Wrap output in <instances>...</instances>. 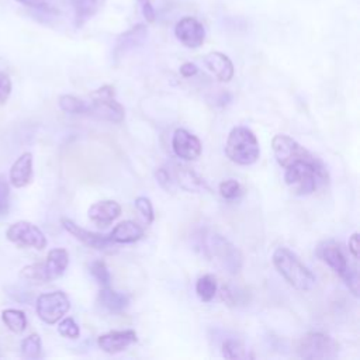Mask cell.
I'll use <instances>...</instances> for the list:
<instances>
[{
	"label": "cell",
	"mask_w": 360,
	"mask_h": 360,
	"mask_svg": "<svg viewBox=\"0 0 360 360\" xmlns=\"http://www.w3.org/2000/svg\"><path fill=\"white\" fill-rule=\"evenodd\" d=\"M284 169V181L295 195H309L328 180L326 169L318 158L298 160Z\"/></svg>",
	"instance_id": "obj_1"
},
{
	"label": "cell",
	"mask_w": 360,
	"mask_h": 360,
	"mask_svg": "<svg viewBox=\"0 0 360 360\" xmlns=\"http://www.w3.org/2000/svg\"><path fill=\"white\" fill-rule=\"evenodd\" d=\"M271 260L281 277L295 290L308 291L315 287V276L307 266L300 262V259L290 249L283 246L277 248L273 252Z\"/></svg>",
	"instance_id": "obj_2"
},
{
	"label": "cell",
	"mask_w": 360,
	"mask_h": 360,
	"mask_svg": "<svg viewBox=\"0 0 360 360\" xmlns=\"http://www.w3.org/2000/svg\"><path fill=\"white\" fill-rule=\"evenodd\" d=\"M225 155L236 165H253L260 155L256 135L246 127H233L225 142Z\"/></svg>",
	"instance_id": "obj_3"
},
{
	"label": "cell",
	"mask_w": 360,
	"mask_h": 360,
	"mask_svg": "<svg viewBox=\"0 0 360 360\" xmlns=\"http://www.w3.org/2000/svg\"><path fill=\"white\" fill-rule=\"evenodd\" d=\"M202 253L219 269L229 274L238 273L242 267V253L235 245L219 233H208L204 236Z\"/></svg>",
	"instance_id": "obj_4"
},
{
	"label": "cell",
	"mask_w": 360,
	"mask_h": 360,
	"mask_svg": "<svg viewBox=\"0 0 360 360\" xmlns=\"http://www.w3.org/2000/svg\"><path fill=\"white\" fill-rule=\"evenodd\" d=\"M86 115L108 122H121L124 120V107L115 100V90L110 84H104L90 93V103H87Z\"/></svg>",
	"instance_id": "obj_5"
},
{
	"label": "cell",
	"mask_w": 360,
	"mask_h": 360,
	"mask_svg": "<svg viewBox=\"0 0 360 360\" xmlns=\"http://www.w3.org/2000/svg\"><path fill=\"white\" fill-rule=\"evenodd\" d=\"M338 343L322 332H309L304 335L295 347V352L302 359H332L338 354Z\"/></svg>",
	"instance_id": "obj_6"
},
{
	"label": "cell",
	"mask_w": 360,
	"mask_h": 360,
	"mask_svg": "<svg viewBox=\"0 0 360 360\" xmlns=\"http://www.w3.org/2000/svg\"><path fill=\"white\" fill-rule=\"evenodd\" d=\"M37 315L48 325L59 322L70 309V301L63 291H52L41 294L35 304Z\"/></svg>",
	"instance_id": "obj_7"
},
{
	"label": "cell",
	"mask_w": 360,
	"mask_h": 360,
	"mask_svg": "<svg viewBox=\"0 0 360 360\" xmlns=\"http://www.w3.org/2000/svg\"><path fill=\"white\" fill-rule=\"evenodd\" d=\"M271 146H273V152L277 163L283 167H287L291 163L298 160H308L315 158L309 150L301 146L295 139L284 134L274 135L271 139Z\"/></svg>",
	"instance_id": "obj_8"
},
{
	"label": "cell",
	"mask_w": 360,
	"mask_h": 360,
	"mask_svg": "<svg viewBox=\"0 0 360 360\" xmlns=\"http://www.w3.org/2000/svg\"><path fill=\"white\" fill-rule=\"evenodd\" d=\"M6 236L10 242L21 248H34L42 250L46 248V236L44 232L28 221H17L11 224L6 232Z\"/></svg>",
	"instance_id": "obj_9"
},
{
	"label": "cell",
	"mask_w": 360,
	"mask_h": 360,
	"mask_svg": "<svg viewBox=\"0 0 360 360\" xmlns=\"http://www.w3.org/2000/svg\"><path fill=\"white\" fill-rule=\"evenodd\" d=\"M172 149L174 155L184 160H197L202 146L200 139L184 128H177L172 136Z\"/></svg>",
	"instance_id": "obj_10"
},
{
	"label": "cell",
	"mask_w": 360,
	"mask_h": 360,
	"mask_svg": "<svg viewBox=\"0 0 360 360\" xmlns=\"http://www.w3.org/2000/svg\"><path fill=\"white\" fill-rule=\"evenodd\" d=\"M174 35L184 46L195 49L204 44L205 30L194 17H184L176 24Z\"/></svg>",
	"instance_id": "obj_11"
},
{
	"label": "cell",
	"mask_w": 360,
	"mask_h": 360,
	"mask_svg": "<svg viewBox=\"0 0 360 360\" xmlns=\"http://www.w3.org/2000/svg\"><path fill=\"white\" fill-rule=\"evenodd\" d=\"M60 224H62V226H63V229L66 232H69L73 238L80 240L87 248H91V249H96V250H105L107 248L114 245L108 235H103V233L87 231V229L79 226L77 224H75L69 218H62Z\"/></svg>",
	"instance_id": "obj_12"
},
{
	"label": "cell",
	"mask_w": 360,
	"mask_h": 360,
	"mask_svg": "<svg viewBox=\"0 0 360 360\" xmlns=\"http://www.w3.org/2000/svg\"><path fill=\"white\" fill-rule=\"evenodd\" d=\"M146 37H148V30L143 24H136L128 31L120 34L114 44L112 58L118 60L122 56H125L128 52L139 48L146 41Z\"/></svg>",
	"instance_id": "obj_13"
},
{
	"label": "cell",
	"mask_w": 360,
	"mask_h": 360,
	"mask_svg": "<svg viewBox=\"0 0 360 360\" xmlns=\"http://www.w3.org/2000/svg\"><path fill=\"white\" fill-rule=\"evenodd\" d=\"M138 340L136 332L132 329H125V330H111L107 332L97 339L98 347L108 353V354H115L122 350H125L128 346L135 343Z\"/></svg>",
	"instance_id": "obj_14"
},
{
	"label": "cell",
	"mask_w": 360,
	"mask_h": 360,
	"mask_svg": "<svg viewBox=\"0 0 360 360\" xmlns=\"http://www.w3.org/2000/svg\"><path fill=\"white\" fill-rule=\"evenodd\" d=\"M316 255L335 273H338L340 276L346 271V269L349 266L345 253L342 252L339 243H336L335 240H325V242H322L318 246V249H316Z\"/></svg>",
	"instance_id": "obj_15"
},
{
	"label": "cell",
	"mask_w": 360,
	"mask_h": 360,
	"mask_svg": "<svg viewBox=\"0 0 360 360\" xmlns=\"http://www.w3.org/2000/svg\"><path fill=\"white\" fill-rule=\"evenodd\" d=\"M87 215L98 226H107L121 215V205L114 200H103L90 205Z\"/></svg>",
	"instance_id": "obj_16"
},
{
	"label": "cell",
	"mask_w": 360,
	"mask_h": 360,
	"mask_svg": "<svg viewBox=\"0 0 360 360\" xmlns=\"http://www.w3.org/2000/svg\"><path fill=\"white\" fill-rule=\"evenodd\" d=\"M32 174H34L32 155L30 152H25L20 158H17V160L10 167L8 180H10L11 186H14L17 188H21V187H25L31 183Z\"/></svg>",
	"instance_id": "obj_17"
},
{
	"label": "cell",
	"mask_w": 360,
	"mask_h": 360,
	"mask_svg": "<svg viewBox=\"0 0 360 360\" xmlns=\"http://www.w3.org/2000/svg\"><path fill=\"white\" fill-rule=\"evenodd\" d=\"M205 66L214 73V76L219 82H229L233 77V63L232 60L222 52L212 51L204 58Z\"/></svg>",
	"instance_id": "obj_18"
},
{
	"label": "cell",
	"mask_w": 360,
	"mask_h": 360,
	"mask_svg": "<svg viewBox=\"0 0 360 360\" xmlns=\"http://www.w3.org/2000/svg\"><path fill=\"white\" fill-rule=\"evenodd\" d=\"M108 236L112 243H132L143 236V229L135 221L127 219L117 224Z\"/></svg>",
	"instance_id": "obj_19"
},
{
	"label": "cell",
	"mask_w": 360,
	"mask_h": 360,
	"mask_svg": "<svg viewBox=\"0 0 360 360\" xmlns=\"http://www.w3.org/2000/svg\"><path fill=\"white\" fill-rule=\"evenodd\" d=\"M68 264H69V255L65 249L55 248V249L49 250V253L46 255V260L44 262V267H45L48 280L52 281V280L60 277L65 273V270L68 269Z\"/></svg>",
	"instance_id": "obj_20"
},
{
	"label": "cell",
	"mask_w": 360,
	"mask_h": 360,
	"mask_svg": "<svg viewBox=\"0 0 360 360\" xmlns=\"http://www.w3.org/2000/svg\"><path fill=\"white\" fill-rule=\"evenodd\" d=\"M97 300L103 308H105L108 312H112V314L122 312L129 304V298L125 294L118 292V291L110 288L108 285L103 287L98 291Z\"/></svg>",
	"instance_id": "obj_21"
},
{
	"label": "cell",
	"mask_w": 360,
	"mask_h": 360,
	"mask_svg": "<svg viewBox=\"0 0 360 360\" xmlns=\"http://www.w3.org/2000/svg\"><path fill=\"white\" fill-rule=\"evenodd\" d=\"M174 179L179 183V186L187 191L198 193L204 188H208L201 177H198L193 170H190L188 167H184V166H176Z\"/></svg>",
	"instance_id": "obj_22"
},
{
	"label": "cell",
	"mask_w": 360,
	"mask_h": 360,
	"mask_svg": "<svg viewBox=\"0 0 360 360\" xmlns=\"http://www.w3.org/2000/svg\"><path fill=\"white\" fill-rule=\"evenodd\" d=\"M103 1L104 0H73L76 27H82L89 18H91L101 7Z\"/></svg>",
	"instance_id": "obj_23"
},
{
	"label": "cell",
	"mask_w": 360,
	"mask_h": 360,
	"mask_svg": "<svg viewBox=\"0 0 360 360\" xmlns=\"http://www.w3.org/2000/svg\"><path fill=\"white\" fill-rule=\"evenodd\" d=\"M1 321L13 333H21L27 328V316L21 309L7 308L1 312Z\"/></svg>",
	"instance_id": "obj_24"
},
{
	"label": "cell",
	"mask_w": 360,
	"mask_h": 360,
	"mask_svg": "<svg viewBox=\"0 0 360 360\" xmlns=\"http://www.w3.org/2000/svg\"><path fill=\"white\" fill-rule=\"evenodd\" d=\"M217 288H218L217 278L212 274H204L195 283L197 297L202 302H210L214 298V295L217 292Z\"/></svg>",
	"instance_id": "obj_25"
},
{
	"label": "cell",
	"mask_w": 360,
	"mask_h": 360,
	"mask_svg": "<svg viewBox=\"0 0 360 360\" xmlns=\"http://www.w3.org/2000/svg\"><path fill=\"white\" fill-rule=\"evenodd\" d=\"M58 103L60 110L69 114H86V110H87V103L84 100L70 94L60 96Z\"/></svg>",
	"instance_id": "obj_26"
},
{
	"label": "cell",
	"mask_w": 360,
	"mask_h": 360,
	"mask_svg": "<svg viewBox=\"0 0 360 360\" xmlns=\"http://www.w3.org/2000/svg\"><path fill=\"white\" fill-rule=\"evenodd\" d=\"M41 338L37 333L28 335L22 342H21V353L27 359H38L41 356Z\"/></svg>",
	"instance_id": "obj_27"
},
{
	"label": "cell",
	"mask_w": 360,
	"mask_h": 360,
	"mask_svg": "<svg viewBox=\"0 0 360 360\" xmlns=\"http://www.w3.org/2000/svg\"><path fill=\"white\" fill-rule=\"evenodd\" d=\"M222 356L226 359H248L249 354L245 346L233 339H228L222 343Z\"/></svg>",
	"instance_id": "obj_28"
},
{
	"label": "cell",
	"mask_w": 360,
	"mask_h": 360,
	"mask_svg": "<svg viewBox=\"0 0 360 360\" xmlns=\"http://www.w3.org/2000/svg\"><path fill=\"white\" fill-rule=\"evenodd\" d=\"M21 277L34 281V283H48V276L45 273L44 263H34L30 266H25L21 270Z\"/></svg>",
	"instance_id": "obj_29"
},
{
	"label": "cell",
	"mask_w": 360,
	"mask_h": 360,
	"mask_svg": "<svg viewBox=\"0 0 360 360\" xmlns=\"http://www.w3.org/2000/svg\"><path fill=\"white\" fill-rule=\"evenodd\" d=\"M89 270H90L91 276L97 280V283H100V284L104 285V287L110 285L111 276H110V271H108L107 264H105L103 260H94V262H91Z\"/></svg>",
	"instance_id": "obj_30"
},
{
	"label": "cell",
	"mask_w": 360,
	"mask_h": 360,
	"mask_svg": "<svg viewBox=\"0 0 360 360\" xmlns=\"http://www.w3.org/2000/svg\"><path fill=\"white\" fill-rule=\"evenodd\" d=\"M242 193V187L240 184L233 180V179H228L221 181L219 184V194L225 198V200H235Z\"/></svg>",
	"instance_id": "obj_31"
},
{
	"label": "cell",
	"mask_w": 360,
	"mask_h": 360,
	"mask_svg": "<svg viewBox=\"0 0 360 360\" xmlns=\"http://www.w3.org/2000/svg\"><path fill=\"white\" fill-rule=\"evenodd\" d=\"M58 332L68 339H77L80 336V328L73 318H62L58 325Z\"/></svg>",
	"instance_id": "obj_32"
},
{
	"label": "cell",
	"mask_w": 360,
	"mask_h": 360,
	"mask_svg": "<svg viewBox=\"0 0 360 360\" xmlns=\"http://www.w3.org/2000/svg\"><path fill=\"white\" fill-rule=\"evenodd\" d=\"M134 202H135V207L139 211V214H142V217L145 218L146 224H150L153 221V217H155L150 200L148 197L141 195V197H136Z\"/></svg>",
	"instance_id": "obj_33"
},
{
	"label": "cell",
	"mask_w": 360,
	"mask_h": 360,
	"mask_svg": "<svg viewBox=\"0 0 360 360\" xmlns=\"http://www.w3.org/2000/svg\"><path fill=\"white\" fill-rule=\"evenodd\" d=\"M346 285L349 287V290L353 292V295H359V273L356 267H350L347 266L346 271L342 274Z\"/></svg>",
	"instance_id": "obj_34"
},
{
	"label": "cell",
	"mask_w": 360,
	"mask_h": 360,
	"mask_svg": "<svg viewBox=\"0 0 360 360\" xmlns=\"http://www.w3.org/2000/svg\"><path fill=\"white\" fill-rule=\"evenodd\" d=\"M10 210V187L7 181L0 176V218L7 215Z\"/></svg>",
	"instance_id": "obj_35"
},
{
	"label": "cell",
	"mask_w": 360,
	"mask_h": 360,
	"mask_svg": "<svg viewBox=\"0 0 360 360\" xmlns=\"http://www.w3.org/2000/svg\"><path fill=\"white\" fill-rule=\"evenodd\" d=\"M243 292H240L238 288H232L229 285H224L222 290H221V298L228 304V305H238L242 300H240V295Z\"/></svg>",
	"instance_id": "obj_36"
},
{
	"label": "cell",
	"mask_w": 360,
	"mask_h": 360,
	"mask_svg": "<svg viewBox=\"0 0 360 360\" xmlns=\"http://www.w3.org/2000/svg\"><path fill=\"white\" fill-rule=\"evenodd\" d=\"M11 94V79L7 73L0 72V104H4Z\"/></svg>",
	"instance_id": "obj_37"
},
{
	"label": "cell",
	"mask_w": 360,
	"mask_h": 360,
	"mask_svg": "<svg viewBox=\"0 0 360 360\" xmlns=\"http://www.w3.org/2000/svg\"><path fill=\"white\" fill-rule=\"evenodd\" d=\"M136 1L141 7V11H142V15L145 17V20L148 22H153L156 14H155V8H153L150 0H136Z\"/></svg>",
	"instance_id": "obj_38"
},
{
	"label": "cell",
	"mask_w": 360,
	"mask_h": 360,
	"mask_svg": "<svg viewBox=\"0 0 360 360\" xmlns=\"http://www.w3.org/2000/svg\"><path fill=\"white\" fill-rule=\"evenodd\" d=\"M156 179H158L159 184H160L163 188H167V190L170 188L172 180H170V174H169V172H167L166 169L160 167V169L156 172Z\"/></svg>",
	"instance_id": "obj_39"
},
{
	"label": "cell",
	"mask_w": 360,
	"mask_h": 360,
	"mask_svg": "<svg viewBox=\"0 0 360 360\" xmlns=\"http://www.w3.org/2000/svg\"><path fill=\"white\" fill-rule=\"evenodd\" d=\"M359 233L353 232L352 236L349 238V252L352 253V256L357 260L359 259Z\"/></svg>",
	"instance_id": "obj_40"
},
{
	"label": "cell",
	"mask_w": 360,
	"mask_h": 360,
	"mask_svg": "<svg viewBox=\"0 0 360 360\" xmlns=\"http://www.w3.org/2000/svg\"><path fill=\"white\" fill-rule=\"evenodd\" d=\"M197 73H198V68H197V65H194L191 62H186L180 66V75L184 77H191Z\"/></svg>",
	"instance_id": "obj_41"
},
{
	"label": "cell",
	"mask_w": 360,
	"mask_h": 360,
	"mask_svg": "<svg viewBox=\"0 0 360 360\" xmlns=\"http://www.w3.org/2000/svg\"><path fill=\"white\" fill-rule=\"evenodd\" d=\"M18 3H22L25 6L39 8V10H49V6L45 3V0H15Z\"/></svg>",
	"instance_id": "obj_42"
}]
</instances>
